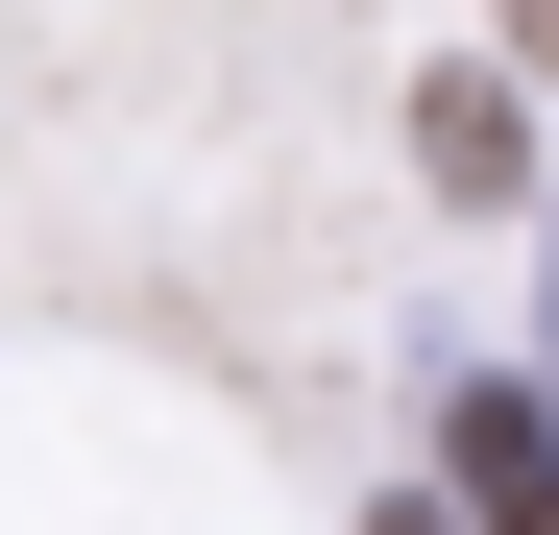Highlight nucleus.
I'll return each mask as SVG.
<instances>
[{
	"label": "nucleus",
	"instance_id": "3",
	"mask_svg": "<svg viewBox=\"0 0 559 535\" xmlns=\"http://www.w3.org/2000/svg\"><path fill=\"white\" fill-rule=\"evenodd\" d=\"M390 535H462V511H390Z\"/></svg>",
	"mask_w": 559,
	"mask_h": 535
},
{
	"label": "nucleus",
	"instance_id": "4",
	"mask_svg": "<svg viewBox=\"0 0 559 535\" xmlns=\"http://www.w3.org/2000/svg\"><path fill=\"white\" fill-rule=\"evenodd\" d=\"M535 317H559V293H535Z\"/></svg>",
	"mask_w": 559,
	"mask_h": 535
},
{
	"label": "nucleus",
	"instance_id": "1",
	"mask_svg": "<svg viewBox=\"0 0 559 535\" xmlns=\"http://www.w3.org/2000/svg\"><path fill=\"white\" fill-rule=\"evenodd\" d=\"M438 487H462V535H559V414L535 390H438Z\"/></svg>",
	"mask_w": 559,
	"mask_h": 535
},
{
	"label": "nucleus",
	"instance_id": "2",
	"mask_svg": "<svg viewBox=\"0 0 559 535\" xmlns=\"http://www.w3.org/2000/svg\"><path fill=\"white\" fill-rule=\"evenodd\" d=\"M511 49H535V73H559V0H511Z\"/></svg>",
	"mask_w": 559,
	"mask_h": 535
}]
</instances>
